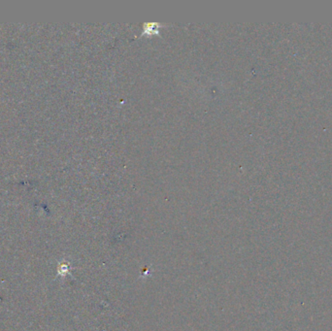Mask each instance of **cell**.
<instances>
[{"mask_svg":"<svg viewBox=\"0 0 332 331\" xmlns=\"http://www.w3.org/2000/svg\"><path fill=\"white\" fill-rule=\"evenodd\" d=\"M160 25L157 24L156 23H150V24H147L145 25V28H144V32L143 34L145 33H153L154 30H155L157 27H159Z\"/></svg>","mask_w":332,"mask_h":331,"instance_id":"cell-1","label":"cell"}]
</instances>
